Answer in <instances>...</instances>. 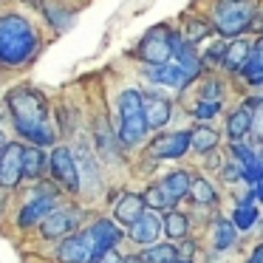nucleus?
Instances as JSON below:
<instances>
[{
    "mask_svg": "<svg viewBox=\"0 0 263 263\" xmlns=\"http://www.w3.org/2000/svg\"><path fill=\"white\" fill-rule=\"evenodd\" d=\"M9 110H12L14 130L23 139H29L34 147H46L54 144V130L48 125V105L43 93L20 88V91L9 93Z\"/></svg>",
    "mask_w": 263,
    "mask_h": 263,
    "instance_id": "1",
    "label": "nucleus"
},
{
    "mask_svg": "<svg viewBox=\"0 0 263 263\" xmlns=\"http://www.w3.org/2000/svg\"><path fill=\"white\" fill-rule=\"evenodd\" d=\"M37 48H40V34L23 14H0V65L3 68L29 65Z\"/></svg>",
    "mask_w": 263,
    "mask_h": 263,
    "instance_id": "2",
    "label": "nucleus"
},
{
    "mask_svg": "<svg viewBox=\"0 0 263 263\" xmlns=\"http://www.w3.org/2000/svg\"><path fill=\"white\" fill-rule=\"evenodd\" d=\"M255 20V3L252 0H218L212 9V23L218 34L223 37H238L246 31Z\"/></svg>",
    "mask_w": 263,
    "mask_h": 263,
    "instance_id": "3",
    "label": "nucleus"
},
{
    "mask_svg": "<svg viewBox=\"0 0 263 263\" xmlns=\"http://www.w3.org/2000/svg\"><path fill=\"white\" fill-rule=\"evenodd\" d=\"M119 114H122V130H119V142L122 144H139L147 133V116H144V99L139 91L127 88L119 97Z\"/></svg>",
    "mask_w": 263,
    "mask_h": 263,
    "instance_id": "4",
    "label": "nucleus"
},
{
    "mask_svg": "<svg viewBox=\"0 0 263 263\" xmlns=\"http://www.w3.org/2000/svg\"><path fill=\"white\" fill-rule=\"evenodd\" d=\"M176 43H178L176 31L167 23H159L142 37V43H139V57L147 65H164V63H170V57H176Z\"/></svg>",
    "mask_w": 263,
    "mask_h": 263,
    "instance_id": "5",
    "label": "nucleus"
},
{
    "mask_svg": "<svg viewBox=\"0 0 263 263\" xmlns=\"http://www.w3.org/2000/svg\"><path fill=\"white\" fill-rule=\"evenodd\" d=\"M48 164H51V173H54L60 187L68 190V193H80V164H77L74 153H71L68 147L54 150Z\"/></svg>",
    "mask_w": 263,
    "mask_h": 263,
    "instance_id": "6",
    "label": "nucleus"
},
{
    "mask_svg": "<svg viewBox=\"0 0 263 263\" xmlns=\"http://www.w3.org/2000/svg\"><path fill=\"white\" fill-rule=\"evenodd\" d=\"M193 147V133L190 130H178V133H167V136H159L150 142V150L147 156L150 159H181L187 150Z\"/></svg>",
    "mask_w": 263,
    "mask_h": 263,
    "instance_id": "7",
    "label": "nucleus"
},
{
    "mask_svg": "<svg viewBox=\"0 0 263 263\" xmlns=\"http://www.w3.org/2000/svg\"><path fill=\"white\" fill-rule=\"evenodd\" d=\"M23 150L26 147L9 142V147L0 156V187L3 190H14L23 178Z\"/></svg>",
    "mask_w": 263,
    "mask_h": 263,
    "instance_id": "8",
    "label": "nucleus"
},
{
    "mask_svg": "<svg viewBox=\"0 0 263 263\" xmlns=\"http://www.w3.org/2000/svg\"><path fill=\"white\" fill-rule=\"evenodd\" d=\"M60 263H91L93 260V246L88 235H68L57 249Z\"/></svg>",
    "mask_w": 263,
    "mask_h": 263,
    "instance_id": "9",
    "label": "nucleus"
},
{
    "mask_svg": "<svg viewBox=\"0 0 263 263\" xmlns=\"http://www.w3.org/2000/svg\"><path fill=\"white\" fill-rule=\"evenodd\" d=\"M88 238H91V246H93V257L102 255V252L114 249L116 243L122 240V229H116L114 221H105V218H99L97 223H93L91 229H88Z\"/></svg>",
    "mask_w": 263,
    "mask_h": 263,
    "instance_id": "10",
    "label": "nucleus"
},
{
    "mask_svg": "<svg viewBox=\"0 0 263 263\" xmlns=\"http://www.w3.org/2000/svg\"><path fill=\"white\" fill-rule=\"evenodd\" d=\"M54 210H57V206H54V198H51V195H37L34 201H29V204L20 210L17 223H20L23 229H31V227H37V223L46 221V218L51 215Z\"/></svg>",
    "mask_w": 263,
    "mask_h": 263,
    "instance_id": "11",
    "label": "nucleus"
},
{
    "mask_svg": "<svg viewBox=\"0 0 263 263\" xmlns=\"http://www.w3.org/2000/svg\"><path fill=\"white\" fill-rule=\"evenodd\" d=\"M74 229H77V218L71 215L68 210H54L51 215H48L46 221L40 223L43 238H48V240H54V238H68Z\"/></svg>",
    "mask_w": 263,
    "mask_h": 263,
    "instance_id": "12",
    "label": "nucleus"
},
{
    "mask_svg": "<svg viewBox=\"0 0 263 263\" xmlns=\"http://www.w3.org/2000/svg\"><path fill=\"white\" fill-rule=\"evenodd\" d=\"M161 229H164L161 218L156 215V212H144L136 223H130V238L136 240V243H142V246H153L156 240H159Z\"/></svg>",
    "mask_w": 263,
    "mask_h": 263,
    "instance_id": "13",
    "label": "nucleus"
},
{
    "mask_svg": "<svg viewBox=\"0 0 263 263\" xmlns=\"http://www.w3.org/2000/svg\"><path fill=\"white\" fill-rule=\"evenodd\" d=\"M147 80H153V82H159V85H167V88H176V91H181V88L187 85L190 80H193V77H190L178 63H176V65L164 63V65H153V71H147Z\"/></svg>",
    "mask_w": 263,
    "mask_h": 263,
    "instance_id": "14",
    "label": "nucleus"
},
{
    "mask_svg": "<svg viewBox=\"0 0 263 263\" xmlns=\"http://www.w3.org/2000/svg\"><path fill=\"white\" fill-rule=\"evenodd\" d=\"M144 212H147V210H144V198H142V195H136V193H127V195H122V198L116 201V221L125 223V227L136 223Z\"/></svg>",
    "mask_w": 263,
    "mask_h": 263,
    "instance_id": "15",
    "label": "nucleus"
},
{
    "mask_svg": "<svg viewBox=\"0 0 263 263\" xmlns=\"http://www.w3.org/2000/svg\"><path fill=\"white\" fill-rule=\"evenodd\" d=\"M170 114H173V105H170V99H164V97H150L147 102H144V116H147L150 130L164 127L167 119H170Z\"/></svg>",
    "mask_w": 263,
    "mask_h": 263,
    "instance_id": "16",
    "label": "nucleus"
},
{
    "mask_svg": "<svg viewBox=\"0 0 263 263\" xmlns=\"http://www.w3.org/2000/svg\"><path fill=\"white\" fill-rule=\"evenodd\" d=\"M190 184H193V178H190V173H184V170H176V173H170V176L161 181V190H164V195L170 198V204L176 206L178 201L184 198V195H190Z\"/></svg>",
    "mask_w": 263,
    "mask_h": 263,
    "instance_id": "17",
    "label": "nucleus"
},
{
    "mask_svg": "<svg viewBox=\"0 0 263 263\" xmlns=\"http://www.w3.org/2000/svg\"><path fill=\"white\" fill-rule=\"evenodd\" d=\"M252 130V108L249 105H243V108L232 110L227 119V133L232 142H240V139H246V133Z\"/></svg>",
    "mask_w": 263,
    "mask_h": 263,
    "instance_id": "18",
    "label": "nucleus"
},
{
    "mask_svg": "<svg viewBox=\"0 0 263 263\" xmlns=\"http://www.w3.org/2000/svg\"><path fill=\"white\" fill-rule=\"evenodd\" d=\"M176 63L181 65L190 77H198L201 74V65H204L198 60V54H195V46L190 40H181V37H178V43H176Z\"/></svg>",
    "mask_w": 263,
    "mask_h": 263,
    "instance_id": "19",
    "label": "nucleus"
},
{
    "mask_svg": "<svg viewBox=\"0 0 263 263\" xmlns=\"http://www.w3.org/2000/svg\"><path fill=\"white\" fill-rule=\"evenodd\" d=\"M252 57V46L246 40H238V43H229L227 46V57H223V68L227 71H243L246 63Z\"/></svg>",
    "mask_w": 263,
    "mask_h": 263,
    "instance_id": "20",
    "label": "nucleus"
},
{
    "mask_svg": "<svg viewBox=\"0 0 263 263\" xmlns=\"http://www.w3.org/2000/svg\"><path fill=\"white\" fill-rule=\"evenodd\" d=\"M48 159L43 156L40 147H26L23 150V176L31 178V181H37V178L43 176V170H46Z\"/></svg>",
    "mask_w": 263,
    "mask_h": 263,
    "instance_id": "21",
    "label": "nucleus"
},
{
    "mask_svg": "<svg viewBox=\"0 0 263 263\" xmlns=\"http://www.w3.org/2000/svg\"><path fill=\"white\" fill-rule=\"evenodd\" d=\"M43 9H46V17L51 20V26L57 31H65V29L74 26V14H71L63 3H57V0H46V6Z\"/></svg>",
    "mask_w": 263,
    "mask_h": 263,
    "instance_id": "22",
    "label": "nucleus"
},
{
    "mask_svg": "<svg viewBox=\"0 0 263 263\" xmlns=\"http://www.w3.org/2000/svg\"><path fill=\"white\" fill-rule=\"evenodd\" d=\"M142 260L144 263H176L178 260V249L173 243H153L142 255Z\"/></svg>",
    "mask_w": 263,
    "mask_h": 263,
    "instance_id": "23",
    "label": "nucleus"
},
{
    "mask_svg": "<svg viewBox=\"0 0 263 263\" xmlns=\"http://www.w3.org/2000/svg\"><path fill=\"white\" fill-rule=\"evenodd\" d=\"M190 195H193L195 204H204V206H210V204H215V201H218L215 187H212L206 178H193V184H190Z\"/></svg>",
    "mask_w": 263,
    "mask_h": 263,
    "instance_id": "24",
    "label": "nucleus"
},
{
    "mask_svg": "<svg viewBox=\"0 0 263 263\" xmlns=\"http://www.w3.org/2000/svg\"><path fill=\"white\" fill-rule=\"evenodd\" d=\"M193 133V147L198 150V153H210V150L218 147V133L212 130V127H195Z\"/></svg>",
    "mask_w": 263,
    "mask_h": 263,
    "instance_id": "25",
    "label": "nucleus"
},
{
    "mask_svg": "<svg viewBox=\"0 0 263 263\" xmlns=\"http://www.w3.org/2000/svg\"><path fill=\"white\" fill-rule=\"evenodd\" d=\"M164 232L170 235L173 240L187 238V232H190V221H187V215H181V212H170V215L164 218Z\"/></svg>",
    "mask_w": 263,
    "mask_h": 263,
    "instance_id": "26",
    "label": "nucleus"
},
{
    "mask_svg": "<svg viewBox=\"0 0 263 263\" xmlns=\"http://www.w3.org/2000/svg\"><path fill=\"white\" fill-rule=\"evenodd\" d=\"M255 221H257V206L252 204V201H243V204L235 210V215H232V223L240 229V232L252 229V227H255Z\"/></svg>",
    "mask_w": 263,
    "mask_h": 263,
    "instance_id": "27",
    "label": "nucleus"
},
{
    "mask_svg": "<svg viewBox=\"0 0 263 263\" xmlns=\"http://www.w3.org/2000/svg\"><path fill=\"white\" fill-rule=\"evenodd\" d=\"M235 235H238V227H235L232 221H218V227H215V249L218 252L229 249V246L235 243Z\"/></svg>",
    "mask_w": 263,
    "mask_h": 263,
    "instance_id": "28",
    "label": "nucleus"
},
{
    "mask_svg": "<svg viewBox=\"0 0 263 263\" xmlns=\"http://www.w3.org/2000/svg\"><path fill=\"white\" fill-rule=\"evenodd\" d=\"M260 71H263V37L255 43V46H252V57H249V63H246V68L240 71V74L249 80V77L260 74Z\"/></svg>",
    "mask_w": 263,
    "mask_h": 263,
    "instance_id": "29",
    "label": "nucleus"
},
{
    "mask_svg": "<svg viewBox=\"0 0 263 263\" xmlns=\"http://www.w3.org/2000/svg\"><path fill=\"white\" fill-rule=\"evenodd\" d=\"M144 204H150L153 210H170V198L164 195V190H161V184H156V187H150L147 193H144Z\"/></svg>",
    "mask_w": 263,
    "mask_h": 263,
    "instance_id": "30",
    "label": "nucleus"
},
{
    "mask_svg": "<svg viewBox=\"0 0 263 263\" xmlns=\"http://www.w3.org/2000/svg\"><path fill=\"white\" fill-rule=\"evenodd\" d=\"M206 34H210V29H206L204 20H190V23H187V40L193 43V46H195L198 40H204Z\"/></svg>",
    "mask_w": 263,
    "mask_h": 263,
    "instance_id": "31",
    "label": "nucleus"
},
{
    "mask_svg": "<svg viewBox=\"0 0 263 263\" xmlns=\"http://www.w3.org/2000/svg\"><path fill=\"white\" fill-rule=\"evenodd\" d=\"M221 114V102H204L201 99L198 105H195V116L198 119H212V116H218Z\"/></svg>",
    "mask_w": 263,
    "mask_h": 263,
    "instance_id": "32",
    "label": "nucleus"
},
{
    "mask_svg": "<svg viewBox=\"0 0 263 263\" xmlns=\"http://www.w3.org/2000/svg\"><path fill=\"white\" fill-rule=\"evenodd\" d=\"M223 57H227V46H223V43H215V46H210V51H206V57L201 60V63L215 65V63H223Z\"/></svg>",
    "mask_w": 263,
    "mask_h": 263,
    "instance_id": "33",
    "label": "nucleus"
},
{
    "mask_svg": "<svg viewBox=\"0 0 263 263\" xmlns=\"http://www.w3.org/2000/svg\"><path fill=\"white\" fill-rule=\"evenodd\" d=\"M255 105H257V110L252 114V130H255V136L263 142V99H257Z\"/></svg>",
    "mask_w": 263,
    "mask_h": 263,
    "instance_id": "34",
    "label": "nucleus"
},
{
    "mask_svg": "<svg viewBox=\"0 0 263 263\" xmlns=\"http://www.w3.org/2000/svg\"><path fill=\"white\" fill-rule=\"evenodd\" d=\"M201 99H204V102H221V85H218V82L212 80L210 85L204 88V93H201Z\"/></svg>",
    "mask_w": 263,
    "mask_h": 263,
    "instance_id": "35",
    "label": "nucleus"
},
{
    "mask_svg": "<svg viewBox=\"0 0 263 263\" xmlns=\"http://www.w3.org/2000/svg\"><path fill=\"white\" fill-rule=\"evenodd\" d=\"M93 263H125V257H122L119 252L108 249V252H102V255H97V257H93Z\"/></svg>",
    "mask_w": 263,
    "mask_h": 263,
    "instance_id": "36",
    "label": "nucleus"
},
{
    "mask_svg": "<svg viewBox=\"0 0 263 263\" xmlns=\"http://www.w3.org/2000/svg\"><path fill=\"white\" fill-rule=\"evenodd\" d=\"M246 263H263V243H257L255 249H252V255H249Z\"/></svg>",
    "mask_w": 263,
    "mask_h": 263,
    "instance_id": "37",
    "label": "nucleus"
},
{
    "mask_svg": "<svg viewBox=\"0 0 263 263\" xmlns=\"http://www.w3.org/2000/svg\"><path fill=\"white\" fill-rule=\"evenodd\" d=\"M255 195H257V201H263V178L255 184Z\"/></svg>",
    "mask_w": 263,
    "mask_h": 263,
    "instance_id": "38",
    "label": "nucleus"
},
{
    "mask_svg": "<svg viewBox=\"0 0 263 263\" xmlns=\"http://www.w3.org/2000/svg\"><path fill=\"white\" fill-rule=\"evenodd\" d=\"M9 147V142H6V136H3V133H0V156H3V150Z\"/></svg>",
    "mask_w": 263,
    "mask_h": 263,
    "instance_id": "39",
    "label": "nucleus"
},
{
    "mask_svg": "<svg viewBox=\"0 0 263 263\" xmlns=\"http://www.w3.org/2000/svg\"><path fill=\"white\" fill-rule=\"evenodd\" d=\"M125 263H144V260H142V257H136V255H133V257H127Z\"/></svg>",
    "mask_w": 263,
    "mask_h": 263,
    "instance_id": "40",
    "label": "nucleus"
},
{
    "mask_svg": "<svg viewBox=\"0 0 263 263\" xmlns=\"http://www.w3.org/2000/svg\"><path fill=\"white\" fill-rule=\"evenodd\" d=\"M176 263H190V260H176Z\"/></svg>",
    "mask_w": 263,
    "mask_h": 263,
    "instance_id": "41",
    "label": "nucleus"
}]
</instances>
